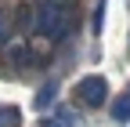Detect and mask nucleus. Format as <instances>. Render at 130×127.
Segmentation results:
<instances>
[{
  "mask_svg": "<svg viewBox=\"0 0 130 127\" xmlns=\"http://www.w3.org/2000/svg\"><path fill=\"white\" fill-rule=\"evenodd\" d=\"M32 15H36V33L40 36L61 40L69 33V22H72L69 0H36V4H32Z\"/></svg>",
  "mask_w": 130,
  "mask_h": 127,
  "instance_id": "1",
  "label": "nucleus"
},
{
  "mask_svg": "<svg viewBox=\"0 0 130 127\" xmlns=\"http://www.w3.org/2000/svg\"><path fill=\"white\" fill-rule=\"evenodd\" d=\"M76 98L83 102V105H90V109H98L105 98H108V80L101 73H90V76H83V80L76 84Z\"/></svg>",
  "mask_w": 130,
  "mask_h": 127,
  "instance_id": "2",
  "label": "nucleus"
},
{
  "mask_svg": "<svg viewBox=\"0 0 130 127\" xmlns=\"http://www.w3.org/2000/svg\"><path fill=\"white\" fill-rule=\"evenodd\" d=\"M112 120H119V123L130 120V91L116 94V102H112Z\"/></svg>",
  "mask_w": 130,
  "mask_h": 127,
  "instance_id": "3",
  "label": "nucleus"
},
{
  "mask_svg": "<svg viewBox=\"0 0 130 127\" xmlns=\"http://www.w3.org/2000/svg\"><path fill=\"white\" fill-rule=\"evenodd\" d=\"M14 26H18L22 33H25V29H36V15H32V7H29V4H22L18 11H14Z\"/></svg>",
  "mask_w": 130,
  "mask_h": 127,
  "instance_id": "4",
  "label": "nucleus"
},
{
  "mask_svg": "<svg viewBox=\"0 0 130 127\" xmlns=\"http://www.w3.org/2000/svg\"><path fill=\"white\" fill-rule=\"evenodd\" d=\"M0 127H22V113L14 105H0Z\"/></svg>",
  "mask_w": 130,
  "mask_h": 127,
  "instance_id": "5",
  "label": "nucleus"
},
{
  "mask_svg": "<svg viewBox=\"0 0 130 127\" xmlns=\"http://www.w3.org/2000/svg\"><path fill=\"white\" fill-rule=\"evenodd\" d=\"M76 123V116L69 113V109H61L58 116H47V120H40V127H72Z\"/></svg>",
  "mask_w": 130,
  "mask_h": 127,
  "instance_id": "6",
  "label": "nucleus"
},
{
  "mask_svg": "<svg viewBox=\"0 0 130 127\" xmlns=\"http://www.w3.org/2000/svg\"><path fill=\"white\" fill-rule=\"evenodd\" d=\"M11 62H14V66H18V69H25V66H32V62H36V58H32V51H29V47H11Z\"/></svg>",
  "mask_w": 130,
  "mask_h": 127,
  "instance_id": "7",
  "label": "nucleus"
},
{
  "mask_svg": "<svg viewBox=\"0 0 130 127\" xmlns=\"http://www.w3.org/2000/svg\"><path fill=\"white\" fill-rule=\"evenodd\" d=\"M54 94H58V84L51 80V84L43 87V91H36V109H47V105L54 102Z\"/></svg>",
  "mask_w": 130,
  "mask_h": 127,
  "instance_id": "8",
  "label": "nucleus"
},
{
  "mask_svg": "<svg viewBox=\"0 0 130 127\" xmlns=\"http://www.w3.org/2000/svg\"><path fill=\"white\" fill-rule=\"evenodd\" d=\"M7 33H11V18H7V11L0 7V47L7 44Z\"/></svg>",
  "mask_w": 130,
  "mask_h": 127,
  "instance_id": "9",
  "label": "nucleus"
},
{
  "mask_svg": "<svg viewBox=\"0 0 130 127\" xmlns=\"http://www.w3.org/2000/svg\"><path fill=\"white\" fill-rule=\"evenodd\" d=\"M101 15H105V4H98V7H94V33L101 29Z\"/></svg>",
  "mask_w": 130,
  "mask_h": 127,
  "instance_id": "10",
  "label": "nucleus"
}]
</instances>
